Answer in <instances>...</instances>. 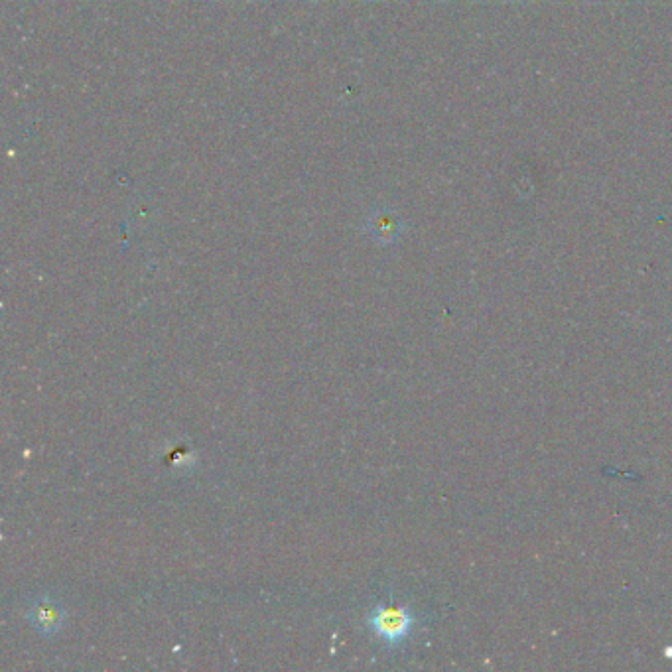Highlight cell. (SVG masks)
<instances>
[{
  "instance_id": "7a4b0ae2",
  "label": "cell",
  "mask_w": 672,
  "mask_h": 672,
  "mask_svg": "<svg viewBox=\"0 0 672 672\" xmlns=\"http://www.w3.org/2000/svg\"><path fill=\"white\" fill-rule=\"evenodd\" d=\"M28 619L42 635H54L62 629L64 605L52 596H38L28 609Z\"/></svg>"
},
{
  "instance_id": "6da1fadb",
  "label": "cell",
  "mask_w": 672,
  "mask_h": 672,
  "mask_svg": "<svg viewBox=\"0 0 672 672\" xmlns=\"http://www.w3.org/2000/svg\"><path fill=\"white\" fill-rule=\"evenodd\" d=\"M414 613L406 605L379 604L369 613V627L389 645H399L408 639L414 627Z\"/></svg>"
}]
</instances>
